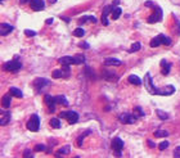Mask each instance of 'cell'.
<instances>
[{
    "label": "cell",
    "mask_w": 180,
    "mask_h": 158,
    "mask_svg": "<svg viewBox=\"0 0 180 158\" xmlns=\"http://www.w3.org/2000/svg\"><path fill=\"white\" fill-rule=\"evenodd\" d=\"M50 126L54 129H59L60 127V121L59 118H51L50 120Z\"/></svg>",
    "instance_id": "obj_26"
},
{
    "label": "cell",
    "mask_w": 180,
    "mask_h": 158,
    "mask_svg": "<svg viewBox=\"0 0 180 158\" xmlns=\"http://www.w3.org/2000/svg\"><path fill=\"white\" fill-rule=\"evenodd\" d=\"M82 63H85V55H82V54L73 55V64H82Z\"/></svg>",
    "instance_id": "obj_19"
},
{
    "label": "cell",
    "mask_w": 180,
    "mask_h": 158,
    "mask_svg": "<svg viewBox=\"0 0 180 158\" xmlns=\"http://www.w3.org/2000/svg\"><path fill=\"white\" fill-rule=\"evenodd\" d=\"M59 118H66V120L68 121V124L73 125V124H76V122L79 121L80 116L75 111H63V112H60L59 113Z\"/></svg>",
    "instance_id": "obj_1"
},
{
    "label": "cell",
    "mask_w": 180,
    "mask_h": 158,
    "mask_svg": "<svg viewBox=\"0 0 180 158\" xmlns=\"http://www.w3.org/2000/svg\"><path fill=\"white\" fill-rule=\"evenodd\" d=\"M153 8L156 9V13H153V14H150V17L148 18V22H149V23H154V22H160L161 19H162V13H158V14H157V9H158V5H154Z\"/></svg>",
    "instance_id": "obj_13"
},
{
    "label": "cell",
    "mask_w": 180,
    "mask_h": 158,
    "mask_svg": "<svg viewBox=\"0 0 180 158\" xmlns=\"http://www.w3.org/2000/svg\"><path fill=\"white\" fill-rule=\"evenodd\" d=\"M1 1H3V0H1Z\"/></svg>",
    "instance_id": "obj_46"
},
{
    "label": "cell",
    "mask_w": 180,
    "mask_h": 158,
    "mask_svg": "<svg viewBox=\"0 0 180 158\" xmlns=\"http://www.w3.org/2000/svg\"><path fill=\"white\" fill-rule=\"evenodd\" d=\"M156 113H157V116H158V117L161 118V120H167V118H169V114L165 113V112H163V111H161V109H157V111H156Z\"/></svg>",
    "instance_id": "obj_29"
},
{
    "label": "cell",
    "mask_w": 180,
    "mask_h": 158,
    "mask_svg": "<svg viewBox=\"0 0 180 158\" xmlns=\"http://www.w3.org/2000/svg\"><path fill=\"white\" fill-rule=\"evenodd\" d=\"M25 35L28 37H34V36H36V32L31 31V30H25Z\"/></svg>",
    "instance_id": "obj_34"
},
{
    "label": "cell",
    "mask_w": 180,
    "mask_h": 158,
    "mask_svg": "<svg viewBox=\"0 0 180 158\" xmlns=\"http://www.w3.org/2000/svg\"><path fill=\"white\" fill-rule=\"evenodd\" d=\"M129 82L133 84V85H138V86L141 85V80L136 75H130L129 76Z\"/></svg>",
    "instance_id": "obj_20"
},
{
    "label": "cell",
    "mask_w": 180,
    "mask_h": 158,
    "mask_svg": "<svg viewBox=\"0 0 180 158\" xmlns=\"http://www.w3.org/2000/svg\"><path fill=\"white\" fill-rule=\"evenodd\" d=\"M138 50H140V43H134L133 45H131V48H130V53H134V51H138Z\"/></svg>",
    "instance_id": "obj_31"
},
{
    "label": "cell",
    "mask_w": 180,
    "mask_h": 158,
    "mask_svg": "<svg viewBox=\"0 0 180 158\" xmlns=\"http://www.w3.org/2000/svg\"><path fill=\"white\" fill-rule=\"evenodd\" d=\"M62 71L64 72V76H68L70 75V64H63V68H62Z\"/></svg>",
    "instance_id": "obj_33"
},
{
    "label": "cell",
    "mask_w": 180,
    "mask_h": 158,
    "mask_svg": "<svg viewBox=\"0 0 180 158\" xmlns=\"http://www.w3.org/2000/svg\"><path fill=\"white\" fill-rule=\"evenodd\" d=\"M46 85H49V81H48L46 79H44V77H39V79H36L34 81V86L36 88L37 91H40V90L43 89L44 86H46Z\"/></svg>",
    "instance_id": "obj_10"
},
{
    "label": "cell",
    "mask_w": 180,
    "mask_h": 158,
    "mask_svg": "<svg viewBox=\"0 0 180 158\" xmlns=\"http://www.w3.org/2000/svg\"><path fill=\"white\" fill-rule=\"evenodd\" d=\"M135 113H138V114H135L136 117H139V116H144V112L141 111L140 107H135Z\"/></svg>",
    "instance_id": "obj_36"
},
{
    "label": "cell",
    "mask_w": 180,
    "mask_h": 158,
    "mask_svg": "<svg viewBox=\"0 0 180 158\" xmlns=\"http://www.w3.org/2000/svg\"><path fill=\"white\" fill-rule=\"evenodd\" d=\"M3 67H4V70L8 71V72H18V71L22 68V63L18 60V58H15V59L4 63Z\"/></svg>",
    "instance_id": "obj_2"
},
{
    "label": "cell",
    "mask_w": 180,
    "mask_h": 158,
    "mask_svg": "<svg viewBox=\"0 0 180 158\" xmlns=\"http://www.w3.org/2000/svg\"><path fill=\"white\" fill-rule=\"evenodd\" d=\"M121 13H122V11H121L120 6H113V9H112V18H113L115 21L118 19L121 15Z\"/></svg>",
    "instance_id": "obj_22"
},
{
    "label": "cell",
    "mask_w": 180,
    "mask_h": 158,
    "mask_svg": "<svg viewBox=\"0 0 180 158\" xmlns=\"http://www.w3.org/2000/svg\"><path fill=\"white\" fill-rule=\"evenodd\" d=\"M170 70H171V63H169L166 59H162L161 60V72H162V75H169Z\"/></svg>",
    "instance_id": "obj_14"
},
{
    "label": "cell",
    "mask_w": 180,
    "mask_h": 158,
    "mask_svg": "<svg viewBox=\"0 0 180 158\" xmlns=\"http://www.w3.org/2000/svg\"><path fill=\"white\" fill-rule=\"evenodd\" d=\"M112 148L115 149L116 156L120 157L121 156V150H122V148H124V141H122L120 138H115V139L112 140Z\"/></svg>",
    "instance_id": "obj_7"
},
{
    "label": "cell",
    "mask_w": 180,
    "mask_h": 158,
    "mask_svg": "<svg viewBox=\"0 0 180 158\" xmlns=\"http://www.w3.org/2000/svg\"><path fill=\"white\" fill-rule=\"evenodd\" d=\"M93 22V23H96V18L94 17V15H85V17H82L81 19H80V23H84V22Z\"/></svg>",
    "instance_id": "obj_24"
},
{
    "label": "cell",
    "mask_w": 180,
    "mask_h": 158,
    "mask_svg": "<svg viewBox=\"0 0 180 158\" xmlns=\"http://www.w3.org/2000/svg\"><path fill=\"white\" fill-rule=\"evenodd\" d=\"M71 152V147L70 145H64V147H62L59 150H58V153L59 154H68Z\"/></svg>",
    "instance_id": "obj_30"
},
{
    "label": "cell",
    "mask_w": 180,
    "mask_h": 158,
    "mask_svg": "<svg viewBox=\"0 0 180 158\" xmlns=\"http://www.w3.org/2000/svg\"><path fill=\"white\" fill-rule=\"evenodd\" d=\"M44 102H45V104L48 105V108H49V112L50 113H53L54 111H56V100H54V96H51V95H45L44 96Z\"/></svg>",
    "instance_id": "obj_9"
},
{
    "label": "cell",
    "mask_w": 180,
    "mask_h": 158,
    "mask_svg": "<svg viewBox=\"0 0 180 158\" xmlns=\"http://www.w3.org/2000/svg\"><path fill=\"white\" fill-rule=\"evenodd\" d=\"M104 64L105 66H120L121 60L116 59V58H107V59H104Z\"/></svg>",
    "instance_id": "obj_16"
},
{
    "label": "cell",
    "mask_w": 180,
    "mask_h": 158,
    "mask_svg": "<svg viewBox=\"0 0 180 158\" xmlns=\"http://www.w3.org/2000/svg\"><path fill=\"white\" fill-rule=\"evenodd\" d=\"M161 44L170 45V44H171V40H170L167 36H165V35H162V34H160L158 36H156L154 39L150 40V46H152V48H157V46H160Z\"/></svg>",
    "instance_id": "obj_3"
},
{
    "label": "cell",
    "mask_w": 180,
    "mask_h": 158,
    "mask_svg": "<svg viewBox=\"0 0 180 158\" xmlns=\"http://www.w3.org/2000/svg\"><path fill=\"white\" fill-rule=\"evenodd\" d=\"M11 112L9 111H4L3 112L1 111V120H0V125H1V126H4V125H6L8 124L9 121H11Z\"/></svg>",
    "instance_id": "obj_15"
},
{
    "label": "cell",
    "mask_w": 180,
    "mask_h": 158,
    "mask_svg": "<svg viewBox=\"0 0 180 158\" xmlns=\"http://www.w3.org/2000/svg\"><path fill=\"white\" fill-rule=\"evenodd\" d=\"M84 35H85V31H84L81 27L76 28V30L73 31V36H76V37H82Z\"/></svg>",
    "instance_id": "obj_27"
},
{
    "label": "cell",
    "mask_w": 180,
    "mask_h": 158,
    "mask_svg": "<svg viewBox=\"0 0 180 158\" xmlns=\"http://www.w3.org/2000/svg\"><path fill=\"white\" fill-rule=\"evenodd\" d=\"M154 136H156V138L169 136V131H166V130H157V131H154Z\"/></svg>",
    "instance_id": "obj_25"
},
{
    "label": "cell",
    "mask_w": 180,
    "mask_h": 158,
    "mask_svg": "<svg viewBox=\"0 0 180 158\" xmlns=\"http://www.w3.org/2000/svg\"><path fill=\"white\" fill-rule=\"evenodd\" d=\"M54 100H56V103H58V104L68 105V102H67V99H66V96H64V95H57V96H54Z\"/></svg>",
    "instance_id": "obj_17"
},
{
    "label": "cell",
    "mask_w": 180,
    "mask_h": 158,
    "mask_svg": "<svg viewBox=\"0 0 180 158\" xmlns=\"http://www.w3.org/2000/svg\"><path fill=\"white\" fill-rule=\"evenodd\" d=\"M49 1H50V3H56L57 0H49Z\"/></svg>",
    "instance_id": "obj_45"
},
{
    "label": "cell",
    "mask_w": 180,
    "mask_h": 158,
    "mask_svg": "<svg viewBox=\"0 0 180 158\" xmlns=\"http://www.w3.org/2000/svg\"><path fill=\"white\" fill-rule=\"evenodd\" d=\"M28 0H19V3H21V4H25V3H27Z\"/></svg>",
    "instance_id": "obj_43"
},
{
    "label": "cell",
    "mask_w": 180,
    "mask_h": 158,
    "mask_svg": "<svg viewBox=\"0 0 180 158\" xmlns=\"http://www.w3.org/2000/svg\"><path fill=\"white\" fill-rule=\"evenodd\" d=\"M27 129L30 131H34V133H37L39 129H40V118H39L37 114H32L30 121L27 122Z\"/></svg>",
    "instance_id": "obj_4"
},
{
    "label": "cell",
    "mask_w": 180,
    "mask_h": 158,
    "mask_svg": "<svg viewBox=\"0 0 180 158\" xmlns=\"http://www.w3.org/2000/svg\"><path fill=\"white\" fill-rule=\"evenodd\" d=\"M51 76H53L54 79H62V77H63V71H60V70H54L53 73H51Z\"/></svg>",
    "instance_id": "obj_28"
},
{
    "label": "cell",
    "mask_w": 180,
    "mask_h": 158,
    "mask_svg": "<svg viewBox=\"0 0 180 158\" xmlns=\"http://www.w3.org/2000/svg\"><path fill=\"white\" fill-rule=\"evenodd\" d=\"M30 6L32 11L40 12L45 8V3H44V0H30Z\"/></svg>",
    "instance_id": "obj_8"
},
{
    "label": "cell",
    "mask_w": 180,
    "mask_h": 158,
    "mask_svg": "<svg viewBox=\"0 0 180 158\" xmlns=\"http://www.w3.org/2000/svg\"><path fill=\"white\" fill-rule=\"evenodd\" d=\"M118 3H120V1H118V0H115V1H113V6H116V5L118 4Z\"/></svg>",
    "instance_id": "obj_44"
},
{
    "label": "cell",
    "mask_w": 180,
    "mask_h": 158,
    "mask_svg": "<svg viewBox=\"0 0 180 158\" xmlns=\"http://www.w3.org/2000/svg\"><path fill=\"white\" fill-rule=\"evenodd\" d=\"M120 122L121 124H125V125H133L136 122V116H134V114H131V113H122L120 114Z\"/></svg>",
    "instance_id": "obj_6"
},
{
    "label": "cell",
    "mask_w": 180,
    "mask_h": 158,
    "mask_svg": "<svg viewBox=\"0 0 180 158\" xmlns=\"http://www.w3.org/2000/svg\"><path fill=\"white\" fill-rule=\"evenodd\" d=\"M53 23V18H49V19H46V25H51Z\"/></svg>",
    "instance_id": "obj_41"
},
{
    "label": "cell",
    "mask_w": 180,
    "mask_h": 158,
    "mask_svg": "<svg viewBox=\"0 0 180 158\" xmlns=\"http://www.w3.org/2000/svg\"><path fill=\"white\" fill-rule=\"evenodd\" d=\"M169 145H170V143H169L167 140H165V141H162V143H160L158 149H160V150H165L166 148H169Z\"/></svg>",
    "instance_id": "obj_32"
},
{
    "label": "cell",
    "mask_w": 180,
    "mask_h": 158,
    "mask_svg": "<svg viewBox=\"0 0 180 158\" xmlns=\"http://www.w3.org/2000/svg\"><path fill=\"white\" fill-rule=\"evenodd\" d=\"M79 45L82 48V49H89V44L88 43H80Z\"/></svg>",
    "instance_id": "obj_39"
},
{
    "label": "cell",
    "mask_w": 180,
    "mask_h": 158,
    "mask_svg": "<svg viewBox=\"0 0 180 158\" xmlns=\"http://www.w3.org/2000/svg\"><path fill=\"white\" fill-rule=\"evenodd\" d=\"M45 149H46V147H45L44 144H37V145L35 147V150H36V152H43Z\"/></svg>",
    "instance_id": "obj_35"
},
{
    "label": "cell",
    "mask_w": 180,
    "mask_h": 158,
    "mask_svg": "<svg viewBox=\"0 0 180 158\" xmlns=\"http://www.w3.org/2000/svg\"><path fill=\"white\" fill-rule=\"evenodd\" d=\"M146 88H147V90L150 93V94H157V95H160V93H161V90L160 89H157L156 86L153 85V81H152V77H150V73L148 72L147 75H146Z\"/></svg>",
    "instance_id": "obj_5"
},
{
    "label": "cell",
    "mask_w": 180,
    "mask_h": 158,
    "mask_svg": "<svg viewBox=\"0 0 180 158\" xmlns=\"http://www.w3.org/2000/svg\"><path fill=\"white\" fill-rule=\"evenodd\" d=\"M174 157H180V147L175 148V152H174Z\"/></svg>",
    "instance_id": "obj_38"
},
{
    "label": "cell",
    "mask_w": 180,
    "mask_h": 158,
    "mask_svg": "<svg viewBox=\"0 0 180 158\" xmlns=\"http://www.w3.org/2000/svg\"><path fill=\"white\" fill-rule=\"evenodd\" d=\"M11 102H12V98L8 94L3 96L1 103H3V107H4V108H9V107H11Z\"/></svg>",
    "instance_id": "obj_23"
},
{
    "label": "cell",
    "mask_w": 180,
    "mask_h": 158,
    "mask_svg": "<svg viewBox=\"0 0 180 158\" xmlns=\"http://www.w3.org/2000/svg\"><path fill=\"white\" fill-rule=\"evenodd\" d=\"M59 63L60 64H73V57L64 55L62 58H59Z\"/></svg>",
    "instance_id": "obj_18"
},
{
    "label": "cell",
    "mask_w": 180,
    "mask_h": 158,
    "mask_svg": "<svg viewBox=\"0 0 180 158\" xmlns=\"http://www.w3.org/2000/svg\"><path fill=\"white\" fill-rule=\"evenodd\" d=\"M60 19H63V21H66V22H70V18H66V17H63V15H60Z\"/></svg>",
    "instance_id": "obj_42"
},
{
    "label": "cell",
    "mask_w": 180,
    "mask_h": 158,
    "mask_svg": "<svg viewBox=\"0 0 180 158\" xmlns=\"http://www.w3.org/2000/svg\"><path fill=\"white\" fill-rule=\"evenodd\" d=\"M89 133H90V131H86L85 134H82L81 136L79 138V140H77V144H79V145H82V139H84V138H85V135H88Z\"/></svg>",
    "instance_id": "obj_37"
},
{
    "label": "cell",
    "mask_w": 180,
    "mask_h": 158,
    "mask_svg": "<svg viewBox=\"0 0 180 158\" xmlns=\"http://www.w3.org/2000/svg\"><path fill=\"white\" fill-rule=\"evenodd\" d=\"M23 156H25V157H30V156H31V150H30V149H27V150L25 152Z\"/></svg>",
    "instance_id": "obj_40"
},
{
    "label": "cell",
    "mask_w": 180,
    "mask_h": 158,
    "mask_svg": "<svg viewBox=\"0 0 180 158\" xmlns=\"http://www.w3.org/2000/svg\"><path fill=\"white\" fill-rule=\"evenodd\" d=\"M13 31V26H11L9 23H1L0 25V35L1 36H6Z\"/></svg>",
    "instance_id": "obj_12"
},
{
    "label": "cell",
    "mask_w": 180,
    "mask_h": 158,
    "mask_svg": "<svg viewBox=\"0 0 180 158\" xmlns=\"http://www.w3.org/2000/svg\"><path fill=\"white\" fill-rule=\"evenodd\" d=\"M112 9H113V5H107L104 9H103V13H102V23L104 26H108V19L107 17L109 15V13L112 12Z\"/></svg>",
    "instance_id": "obj_11"
},
{
    "label": "cell",
    "mask_w": 180,
    "mask_h": 158,
    "mask_svg": "<svg viewBox=\"0 0 180 158\" xmlns=\"http://www.w3.org/2000/svg\"><path fill=\"white\" fill-rule=\"evenodd\" d=\"M9 91H11V94H13V96H15V98H19V99H21L22 96H23V93H22L18 88H14V86L9 89Z\"/></svg>",
    "instance_id": "obj_21"
}]
</instances>
